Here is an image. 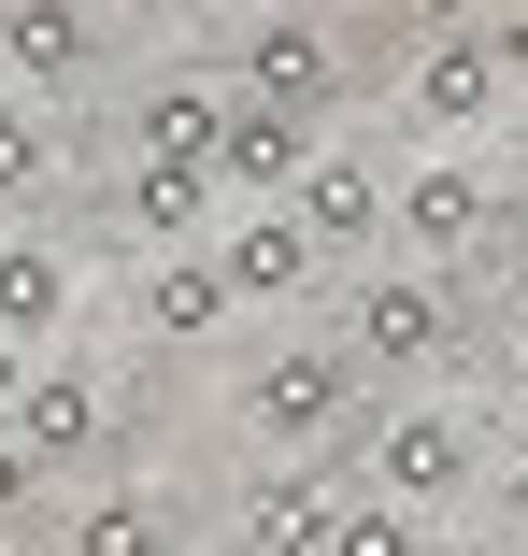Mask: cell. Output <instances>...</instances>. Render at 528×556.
I'll return each mask as SVG.
<instances>
[{"label":"cell","instance_id":"obj_1","mask_svg":"<svg viewBox=\"0 0 528 556\" xmlns=\"http://www.w3.org/2000/svg\"><path fill=\"white\" fill-rule=\"evenodd\" d=\"M243 428H257V457H343L357 471V428L386 414V386L343 357V328H314V343H272V357H243Z\"/></svg>","mask_w":528,"mask_h":556},{"label":"cell","instance_id":"obj_2","mask_svg":"<svg viewBox=\"0 0 528 556\" xmlns=\"http://www.w3.org/2000/svg\"><path fill=\"white\" fill-rule=\"evenodd\" d=\"M343 357L372 371V386H414V371H443L457 357V328H472V286L457 271H429V257H414V271H343Z\"/></svg>","mask_w":528,"mask_h":556},{"label":"cell","instance_id":"obj_3","mask_svg":"<svg viewBox=\"0 0 528 556\" xmlns=\"http://www.w3.org/2000/svg\"><path fill=\"white\" fill-rule=\"evenodd\" d=\"M229 86L272 100V115H343L357 43H343V15H314V0H272V15L229 29Z\"/></svg>","mask_w":528,"mask_h":556},{"label":"cell","instance_id":"obj_4","mask_svg":"<svg viewBox=\"0 0 528 556\" xmlns=\"http://www.w3.org/2000/svg\"><path fill=\"white\" fill-rule=\"evenodd\" d=\"M357 485H386V500H414V514H457V500L486 485V442H472L457 400H386V414L357 428Z\"/></svg>","mask_w":528,"mask_h":556},{"label":"cell","instance_id":"obj_5","mask_svg":"<svg viewBox=\"0 0 528 556\" xmlns=\"http://www.w3.org/2000/svg\"><path fill=\"white\" fill-rule=\"evenodd\" d=\"M500 229H514V186H500L472 143H443L429 172H400V243L429 257V271H472Z\"/></svg>","mask_w":528,"mask_h":556},{"label":"cell","instance_id":"obj_6","mask_svg":"<svg viewBox=\"0 0 528 556\" xmlns=\"http://www.w3.org/2000/svg\"><path fill=\"white\" fill-rule=\"evenodd\" d=\"M229 514H243V556H329V528H343V457H257Z\"/></svg>","mask_w":528,"mask_h":556},{"label":"cell","instance_id":"obj_7","mask_svg":"<svg viewBox=\"0 0 528 556\" xmlns=\"http://www.w3.org/2000/svg\"><path fill=\"white\" fill-rule=\"evenodd\" d=\"M100 0H0V72H15V100H72L100 86Z\"/></svg>","mask_w":528,"mask_h":556},{"label":"cell","instance_id":"obj_8","mask_svg":"<svg viewBox=\"0 0 528 556\" xmlns=\"http://www.w3.org/2000/svg\"><path fill=\"white\" fill-rule=\"evenodd\" d=\"M400 100H414V129H429V143H486L514 86H500V43H486V29H429Z\"/></svg>","mask_w":528,"mask_h":556},{"label":"cell","instance_id":"obj_9","mask_svg":"<svg viewBox=\"0 0 528 556\" xmlns=\"http://www.w3.org/2000/svg\"><path fill=\"white\" fill-rule=\"evenodd\" d=\"M229 100H243L229 72H200V58H172V72H143V86H129V115H115V143H129V157H215V143H229Z\"/></svg>","mask_w":528,"mask_h":556},{"label":"cell","instance_id":"obj_10","mask_svg":"<svg viewBox=\"0 0 528 556\" xmlns=\"http://www.w3.org/2000/svg\"><path fill=\"white\" fill-rule=\"evenodd\" d=\"M286 214H300V229H314V243H329V271H357V257H372V243L400 229V186H386L372 157H314Z\"/></svg>","mask_w":528,"mask_h":556},{"label":"cell","instance_id":"obj_11","mask_svg":"<svg viewBox=\"0 0 528 556\" xmlns=\"http://www.w3.org/2000/svg\"><path fill=\"white\" fill-rule=\"evenodd\" d=\"M215 214H229V172H215V157H129V186H115V229L158 243V257L200 243Z\"/></svg>","mask_w":528,"mask_h":556},{"label":"cell","instance_id":"obj_12","mask_svg":"<svg viewBox=\"0 0 528 556\" xmlns=\"http://www.w3.org/2000/svg\"><path fill=\"white\" fill-rule=\"evenodd\" d=\"M129 314L158 328V343H215V328L243 314V286H229V257H215V243H172V257H143Z\"/></svg>","mask_w":528,"mask_h":556},{"label":"cell","instance_id":"obj_13","mask_svg":"<svg viewBox=\"0 0 528 556\" xmlns=\"http://www.w3.org/2000/svg\"><path fill=\"white\" fill-rule=\"evenodd\" d=\"M15 428L43 442L58 471H86L100 442H115V386H100L86 357H43V371H29V400H15Z\"/></svg>","mask_w":528,"mask_h":556},{"label":"cell","instance_id":"obj_14","mask_svg":"<svg viewBox=\"0 0 528 556\" xmlns=\"http://www.w3.org/2000/svg\"><path fill=\"white\" fill-rule=\"evenodd\" d=\"M329 157L314 143V115H272V100H229V143H215V172H229V200H300V172Z\"/></svg>","mask_w":528,"mask_h":556},{"label":"cell","instance_id":"obj_15","mask_svg":"<svg viewBox=\"0 0 528 556\" xmlns=\"http://www.w3.org/2000/svg\"><path fill=\"white\" fill-rule=\"evenodd\" d=\"M58 556H186V500H158V485L72 500V514H58Z\"/></svg>","mask_w":528,"mask_h":556},{"label":"cell","instance_id":"obj_16","mask_svg":"<svg viewBox=\"0 0 528 556\" xmlns=\"http://www.w3.org/2000/svg\"><path fill=\"white\" fill-rule=\"evenodd\" d=\"M215 257H229V286H243V300H314V271H329V243H314L286 200H272V214H243Z\"/></svg>","mask_w":528,"mask_h":556},{"label":"cell","instance_id":"obj_17","mask_svg":"<svg viewBox=\"0 0 528 556\" xmlns=\"http://www.w3.org/2000/svg\"><path fill=\"white\" fill-rule=\"evenodd\" d=\"M0 542H43L58 556V457L29 428H0Z\"/></svg>","mask_w":528,"mask_h":556},{"label":"cell","instance_id":"obj_18","mask_svg":"<svg viewBox=\"0 0 528 556\" xmlns=\"http://www.w3.org/2000/svg\"><path fill=\"white\" fill-rule=\"evenodd\" d=\"M58 314H72V257H58V243H0V328L43 343Z\"/></svg>","mask_w":528,"mask_h":556},{"label":"cell","instance_id":"obj_19","mask_svg":"<svg viewBox=\"0 0 528 556\" xmlns=\"http://www.w3.org/2000/svg\"><path fill=\"white\" fill-rule=\"evenodd\" d=\"M329 556H429V514L386 500V485H357V500H343V528H329Z\"/></svg>","mask_w":528,"mask_h":556},{"label":"cell","instance_id":"obj_20","mask_svg":"<svg viewBox=\"0 0 528 556\" xmlns=\"http://www.w3.org/2000/svg\"><path fill=\"white\" fill-rule=\"evenodd\" d=\"M43 186H58V129L29 115V100H0V214H29Z\"/></svg>","mask_w":528,"mask_h":556},{"label":"cell","instance_id":"obj_21","mask_svg":"<svg viewBox=\"0 0 528 556\" xmlns=\"http://www.w3.org/2000/svg\"><path fill=\"white\" fill-rule=\"evenodd\" d=\"M29 371H43V343H15V328H0V428H15V400H29Z\"/></svg>","mask_w":528,"mask_h":556},{"label":"cell","instance_id":"obj_22","mask_svg":"<svg viewBox=\"0 0 528 556\" xmlns=\"http://www.w3.org/2000/svg\"><path fill=\"white\" fill-rule=\"evenodd\" d=\"M486 43H500V86H528V0H500V29H486Z\"/></svg>","mask_w":528,"mask_h":556},{"label":"cell","instance_id":"obj_23","mask_svg":"<svg viewBox=\"0 0 528 556\" xmlns=\"http://www.w3.org/2000/svg\"><path fill=\"white\" fill-rule=\"evenodd\" d=\"M429 29H500V0H414Z\"/></svg>","mask_w":528,"mask_h":556},{"label":"cell","instance_id":"obj_24","mask_svg":"<svg viewBox=\"0 0 528 556\" xmlns=\"http://www.w3.org/2000/svg\"><path fill=\"white\" fill-rule=\"evenodd\" d=\"M500 186H514V229H528V129H514V157H500Z\"/></svg>","mask_w":528,"mask_h":556},{"label":"cell","instance_id":"obj_25","mask_svg":"<svg viewBox=\"0 0 528 556\" xmlns=\"http://www.w3.org/2000/svg\"><path fill=\"white\" fill-rule=\"evenodd\" d=\"M500 386H514V400H528V328H514V343H500Z\"/></svg>","mask_w":528,"mask_h":556},{"label":"cell","instance_id":"obj_26","mask_svg":"<svg viewBox=\"0 0 528 556\" xmlns=\"http://www.w3.org/2000/svg\"><path fill=\"white\" fill-rule=\"evenodd\" d=\"M500 514H514V542H528V471H514V485H500Z\"/></svg>","mask_w":528,"mask_h":556},{"label":"cell","instance_id":"obj_27","mask_svg":"<svg viewBox=\"0 0 528 556\" xmlns=\"http://www.w3.org/2000/svg\"><path fill=\"white\" fill-rule=\"evenodd\" d=\"M429 556H486V542H443V528H429Z\"/></svg>","mask_w":528,"mask_h":556},{"label":"cell","instance_id":"obj_28","mask_svg":"<svg viewBox=\"0 0 528 556\" xmlns=\"http://www.w3.org/2000/svg\"><path fill=\"white\" fill-rule=\"evenodd\" d=\"M514 328H528V271H514Z\"/></svg>","mask_w":528,"mask_h":556},{"label":"cell","instance_id":"obj_29","mask_svg":"<svg viewBox=\"0 0 528 556\" xmlns=\"http://www.w3.org/2000/svg\"><path fill=\"white\" fill-rule=\"evenodd\" d=\"M15 556H43V542H15Z\"/></svg>","mask_w":528,"mask_h":556},{"label":"cell","instance_id":"obj_30","mask_svg":"<svg viewBox=\"0 0 528 556\" xmlns=\"http://www.w3.org/2000/svg\"><path fill=\"white\" fill-rule=\"evenodd\" d=\"M514 556H528V542H514Z\"/></svg>","mask_w":528,"mask_h":556}]
</instances>
